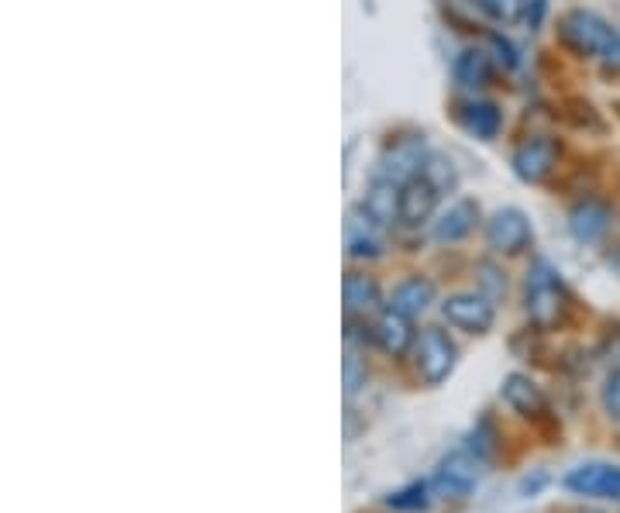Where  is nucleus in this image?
<instances>
[{
    "instance_id": "f257e3e1",
    "label": "nucleus",
    "mask_w": 620,
    "mask_h": 513,
    "mask_svg": "<svg viewBox=\"0 0 620 513\" xmlns=\"http://www.w3.org/2000/svg\"><path fill=\"white\" fill-rule=\"evenodd\" d=\"M524 306H528V317L534 327L541 331H552L565 321L568 314V297H565V287L562 279L545 266L538 263L528 276V297H524Z\"/></svg>"
},
{
    "instance_id": "f03ea898",
    "label": "nucleus",
    "mask_w": 620,
    "mask_h": 513,
    "mask_svg": "<svg viewBox=\"0 0 620 513\" xmlns=\"http://www.w3.org/2000/svg\"><path fill=\"white\" fill-rule=\"evenodd\" d=\"M562 42L579 56H607L617 35L604 18L589 11H573L562 18Z\"/></svg>"
},
{
    "instance_id": "7ed1b4c3",
    "label": "nucleus",
    "mask_w": 620,
    "mask_h": 513,
    "mask_svg": "<svg viewBox=\"0 0 620 513\" xmlns=\"http://www.w3.org/2000/svg\"><path fill=\"white\" fill-rule=\"evenodd\" d=\"M455 358H458V348L455 342L445 335L442 327H428L424 335L418 338V348H413V363H418V372L424 382L438 387V382H445L455 369Z\"/></svg>"
},
{
    "instance_id": "20e7f679",
    "label": "nucleus",
    "mask_w": 620,
    "mask_h": 513,
    "mask_svg": "<svg viewBox=\"0 0 620 513\" xmlns=\"http://www.w3.org/2000/svg\"><path fill=\"white\" fill-rule=\"evenodd\" d=\"M428 145H424V135H407V138H397L390 148H386L383 156V169L379 176L390 179V183H410V179H418V172H424L428 166Z\"/></svg>"
},
{
    "instance_id": "39448f33",
    "label": "nucleus",
    "mask_w": 620,
    "mask_h": 513,
    "mask_svg": "<svg viewBox=\"0 0 620 513\" xmlns=\"http://www.w3.org/2000/svg\"><path fill=\"white\" fill-rule=\"evenodd\" d=\"M565 490L589 500H620V466L607 461H586L565 476Z\"/></svg>"
},
{
    "instance_id": "423d86ee",
    "label": "nucleus",
    "mask_w": 620,
    "mask_h": 513,
    "mask_svg": "<svg viewBox=\"0 0 620 513\" xmlns=\"http://www.w3.org/2000/svg\"><path fill=\"white\" fill-rule=\"evenodd\" d=\"M486 245L500 255H517L531 245V224L517 208H503L486 224Z\"/></svg>"
},
{
    "instance_id": "0eeeda50",
    "label": "nucleus",
    "mask_w": 620,
    "mask_h": 513,
    "mask_svg": "<svg viewBox=\"0 0 620 513\" xmlns=\"http://www.w3.org/2000/svg\"><path fill=\"white\" fill-rule=\"evenodd\" d=\"M442 314L452 327L458 331H469V335H483V331L494 327V303L486 297H476V293H458V297H449Z\"/></svg>"
},
{
    "instance_id": "6e6552de",
    "label": "nucleus",
    "mask_w": 620,
    "mask_h": 513,
    "mask_svg": "<svg viewBox=\"0 0 620 513\" xmlns=\"http://www.w3.org/2000/svg\"><path fill=\"white\" fill-rule=\"evenodd\" d=\"M476 482H479V458L469 455V451H452L445 461H442V469H438V493H445V497H469L476 490Z\"/></svg>"
},
{
    "instance_id": "1a4fd4ad",
    "label": "nucleus",
    "mask_w": 620,
    "mask_h": 513,
    "mask_svg": "<svg viewBox=\"0 0 620 513\" xmlns=\"http://www.w3.org/2000/svg\"><path fill=\"white\" fill-rule=\"evenodd\" d=\"M558 159V145L552 138H528L521 148L513 152V172L524 179V183H541L549 179Z\"/></svg>"
},
{
    "instance_id": "9d476101",
    "label": "nucleus",
    "mask_w": 620,
    "mask_h": 513,
    "mask_svg": "<svg viewBox=\"0 0 620 513\" xmlns=\"http://www.w3.org/2000/svg\"><path fill=\"white\" fill-rule=\"evenodd\" d=\"M434 203H438V190L431 187L428 176H418L403 183L400 190V221L403 224H424L434 214Z\"/></svg>"
},
{
    "instance_id": "9b49d317",
    "label": "nucleus",
    "mask_w": 620,
    "mask_h": 513,
    "mask_svg": "<svg viewBox=\"0 0 620 513\" xmlns=\"http://www.w3.org/2000/svg\"><path fill=\"white\" fill-rule=\"evenodd\" d=\"M373 338H376V345H379L386 355H403V352L413 345L410 317L390 306L386 314H379V321H376V327H373Z\"/></svg>"
},
{
    "instance_id": "f8f14e48",
    "label": "nucleus",
    "mask_w": 620,
    "mask_h": 513,
    "mask_svg": "<svg viewBox=\"0 0 620 513\" xmlns=\"http://www.w3.org/2000/svg\"><path fill=\"white\" fill-rule=\"evenodd\" d=\"M500 393H503V400H507L521 417H541V414L549 410V403H545V397H541V390L534 387L528 376H521V372L507 376Z\"/></svg>"
},
{
    "instance_id": "ddd939ff",
    "label": "nucleus",
    "mask_w": 620,
    "mask_h": 513,
    "mask_svg": "<svg viewBox=\"0 0 620 513\" xmlns=\"http://www.w3.org/2000/svg\"><path fill=\"white\" fill-rule=\"evenodd\" d=\"M479 221V208L473 200H455L452 208L434 221V238L438 242H462Z\"/></svg>"
},
{
    "instance_id": "4468645a",
    "label": "nucleus",
    "mask_w": 620,
    "mask_h": 513,
    "mask_svg": "<svg viewBox=\"0 0 620 513\" xmlns=\"http://www.w3.org/2000/svg\"><path fill=\"white\" fill-rule=\"evenodd\" d=\"M434 303V283L431 279H421V276H410L403 283L394 290V311L407 314V317H421L428 306Z\"/></svg>"
},
{
    "instance_id": "2eb2a0df",
    "label": "nucleus",
    "mask_w": 620,
    "mask_h": 513,
    "mask_svg": "<svg viewBox=\"0 0 620 513\" xmlns=\"http://www.w3.org/2000/svg\"><path fill=\"white\" fill-rule=\"evenodd\" d=\"M362 214H366L373 224H394L400 218V190L390 179H379V183L369 190L366 203H362Z\"/></svg>"
},
{
    "instance_id": "dca6fc26",
    "label": "nucleus",
    "mask_w": 620,
    "mask_h": 513,
    "mask_svg": "<svg viewBox=\"0 0 620 513\" xmlns=\"http://www.w3.org/2000/svg\"><path fill=\"white\" fill-rule=\"evenodd\" d=\"M568 227H573V235L579 242H600L610 227V211L597 200H586L573 211V218H568Z\"/></svg>"
},
{
    "instance_id": "f3484780",
    "label": "nucleus",
    "mask_w": 620,
    "mask_h": 513,
    "mask_svg": "<svg viewBox=\"0 0 620 513\" xmlns=\"http://www.w3.org/2000/svg\"><path fill=\"white\" fill-rule=\"evenodd\" d=\"M345 306L352 317H366L373 311H379V287L373 276L362 272H348L345 276Z\"/></svg>"
},
{
    "instance_id": "a211bd4d",
    "label": "nucleus",
    "mask_w": 620,
    "mask_h": 513,
    "mask_svg": "<svg viewBox=\"0 0 620 513\" xmlns=\"http://www.w3.org/2000/svg\"><path fill=\"white\" fill-rule=\"evenodd\" d=\"M376 227L369 218L366 221H358L352 218L348 221V231H345V245H348V255H355V259H376V255L383 252V242L376 235Z\"/></svg>"
},
{
    "instance_id": "6ab92c4d",
    "label": "nucleus",
    "mask_w": 620,
    "mask_h": 513,
    "mask_svg": "<svg viewBox=\"0 0 620 513\" xmlns=\"http://www.w3.org/2000/svg\"><path fill=\"white\" fill-rule=\"evenodd\" d=\"M500 124H503V118L494 104H465L462 108V127L476 138H497Z\"/></svg>"
},
{
    "instance_id": "aec40b11",
    "label": "nucleus",
    "mask_w": 620,
    "mask_h": 513,
    "mask_svg": "<svg viewBox=\"0 0 620 513\" xmlns=\"http://www.w3.org/2000/svg\"><path fill=\"white\" fill-rule=\"evenodd\" d=\"M455 80L462 87H483L489 80V59L479 48H465V53L455 59Z\"/></svg>"
},
{
    "instance_id": "412c9836",
    "label": "nucleus",
    "mask_w": 620,
    "mask_h": 513,
    "mask_svg": "<svg viewBox=\"0 0 620 513\" xmlns=\"http://www.w3.org/2000/svg\"><path fill=\"white\" fill-rule=\"evenodd\" d=\"M424 176L431 179V187H434L438 193H449V190H455V183H458V176H455L452 163H445L442 156H431V159H428Z\"/></svg>"
},
{
    "instance_id": "4be33fe9",
    "label": "nucleus",
    "mask_w": 620,
    "mask_h": 513,
    "mask_svg": "<svg viewBox=\"0 0 620 513\" xmlns=\"http://www.w3.org/2000/svg\"><path fill=\"white\" fill-rule=\"evenodd\" d=\"M524 4L528 0H479V8L494 18V21H503V24H510V21H517L524 14Z\"/></svg>"
},
{
    "instance_id": "5701e85b",
    "label": "nucleus",
    "mask_w": 620,
    "mask_h": 513,
    "mask_svg": "<svg viewBox=\"0 0 620 513\" xmlns=\"http://www.w3.org/2000/svg\"><path fill=\"white\" fill-rule=\"evenodd\" d=\"M386 503H390L394 510H424L428 506V486L413 482V486H407L403 493H394Z\"/></svg>"
},
{
    "instance_id": "b1692460",
    "label": "nucleus",
    "mask_w": 620,
    "mask_h": 513,
    "mask_svg": "<svg viewBox=\"0 0 620 513\" xmlns=\"http://www.w3.org/2000/svg\"><path fill=\"white\" fill-rule=\"evenodd\" d=\"M362 379H366V363L355 355V348H348V355H345V390L355 393L362 387Z\"/></svg>"
},
{
    "instance_id": "393cba45",
    "label": "nucleus",
    "mask_w": 620,
    "mask_h": 513,
    "mask_svg": "<svg viewBox=\"0 0 620 513\" xmlns=\"http://www.w3.org/2000/svg\"><path fill=\"white\" fill-rule=\"evenodd\" d=\"M604 406L613 421H620V369H613L604 382Z\"/></svg>"
},
{
    "instance_id": "a878e982",
    "label": "nucleus",
    "mask_w": 620,
    "mask_h": 513,
    "mask_svg": "<svg viewBox=\"0 0 620 513\" xmlns=\"http://www.w3.org/2000/svg\"><path fill=\"white\" fill-rule=\"evenodd\" d=\"M479 283L486 287V293L494 297V300L507 293V279H503L500 269H494V266H479Z\"/></svg>"
},
{
    "instance_id": "bb28decb",
    "label": "nucleus",
    "mask_w": 620,
    "mask_h": 513,
    "mask_svg": "<svg viewBox=\"0 0 620 513\" xmlns=\"http://www.w3.org/2000/svg\"><path fill=\"white\" fill-rule=\"evenodd\" d=\"M489 45H497V53H500V63H503V66H513V48H510L500 35L489 38Z\"/></svg>"
},
{
    "instance_id": "cd10ccee",
    "label": "nucleus",
    "mask_w": 620,
    "mask_h": 513,
    "mask_svg": "<svg viewBox=\"0 0 620 513\" xmlns=\"http://www.w3.org/2000/svg\"><path fill=\"white\" fill-rule=\"evenodd\" d=\"M586 513H593V510H586Z\"/></svg>"
}]
</instances>
